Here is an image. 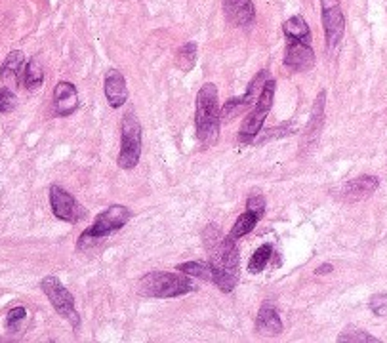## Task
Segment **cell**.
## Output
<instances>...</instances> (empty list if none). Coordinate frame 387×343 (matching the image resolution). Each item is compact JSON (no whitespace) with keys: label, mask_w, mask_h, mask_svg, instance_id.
Listing matches in <instances>:
<instances>
[{"label":"cell","mask_w":387,"mask_h":343,"mask_svg":"<svg viewBox=\"0 0 387 343\" xmlns=\"http://www.w3.org/2000/svg\"><path fill=\"white\" fill-rule=\"evenodd\" d=\"M204 244L208 248V265L212 269V282L223 294L233 292L241 279V256L235 241L222 235V229L210 223L204 231Z\"/></svg>","instance_id":"6da1fadb"},{"label":"cell","mask_w":387,"mask_h":343,"mask_svg":"<svg viewBox=\"0 0 387 343\" xmlns=\"http://www.w3.org/2000/svg\"><path fill=\"white\" fill-rule=\"evenodd\" d=\"M195 126H197V137L204 147H210L218 142L222 130V107H220L218 86L214 82H204L197 93Z\"/></svg>","instance_id":"7a4b0ae2"},{"label":"cell","mask_w":387,"mask_h":343,"mask_svg":"<svg viewBox=\"0 0 387 343\" xmlns=\"http://www.w3.org/2000/svg\"><path fill=\"white\" fill-rule=\"evenodd\" d=\"M197 292V286L185 273L151 271L144 275L137 282V294L142 298H155V300H170L185 294Z\"/></svg>","instance_id":"3957f363"},{"label":"cell","mask_w":387,"mask_h":343,"mask_svg":"<svg viewBox=\"0 0 387 343\" xmlns=\"http://www.w3.org/2000/svg\"><path fill=\"white\" fill-rule=\"evenodd\" d=\"M130 218H132V212L126 206H122V204H113V206L105 208L101 214L96 215L92 225L86 231H82V235L79 236V243H77V248L84 252L90 250L100 241L115 235L116 231H121L130 222Z\"/></svg>","instance_id":"277c9868"},{"label":"cell","mask_w":387,"mask_h":343,"mask_svg":"<svg viewBox=\"0 0 387 343\" xmlns=\"http://www.w3.org/2000/svg\"><path fill=\"white\" fill-rule=\"evenodd\" d=\"M144 130H142V122L137 121V116L134 111L122 116L121 124V153L116 157V165L121 166L122 170H134L139 165L142 158V142Z\"/></svg>","instance_id":"5b68a950"},{"label":"cell","mask_w":387,"mask_h":343,"mask_svg":"<svg viewBox=\"0 0 387 343\" xmlns=\"http://www.w3.org/2000/svg\"><path fill=\"white\" fill-rule=\"evenodd\" d=\"M275 88L277 82L273 79H269L264 86V90L259 93L258 101L254 103V107L248 111V114L244 116L241 130H238V143L241 145H250L254 143V139L261 134L264 128V122H266L267 114L273 107V98H275Z\"/></svg>","instance_id":"8992f818"},{"label":"cell","mask_w":387,"mask_h":343,"mask_svg":"<svg viewBox=\"0 0 387 343\" xmlns=\"http://www.w3.org/2000/svg\"><path fill=\"white\" fill-rule=\"evenodd\" d=\"M40 288H43V292L46 294V298L50 300L52 307L56 309V313L59 317H63L65 321L71 322V326L75 330H79L80 326V317L77 313V309H75V298H73V294L61 284V280L58 277H54V275H48V277H44L40 280Z\"/></svg>","instance_id":"52a82bcc"},{"label":"cell","mask_w":387,"mask_h":343,"mask_svg":"<svg viewBox=\"0 0 387 343\" xmlns=\"http://www.w3.org/2000/svg\"><path fill=\"white\" fill-rule=\"evenodd\" d=\"M323 8V29L326 50L334 52L342 44L345 35V17L340 0H321Z\"/></svg>","instance_id":"ba28073f"},{"label":"cell","mask_w":387,"mask_h":343,"mask_svg":"<svg viewBox=\"0 0 387 343\" xmlns=\"http://www.w3.org/2000/svg\"><path fill=\"white\" fill-rule=\"evenodd\" d=\"M50 206L52 214L56 215L59 222L79 223L80 220L86 218V208L80 206L77 199L59 185L50 187Z\"/></svg>","instance_id":"9c48e42d"},{"label":"cell","mask_w":387,"mask_h":343,"mask_svg":"<svg viewBox=\"0 0 387 343\" xmlns=\"http://www.w3.org/2000/svg\"><path fill=\"white\" fill-rule=\"evenodd\" d=\"M378 187H380V179L376 178V176H358V178L342 183L332 193L336 195L340 200L353 204V202H361V200L368 199L370 195L378 191Z\"/></svg>","instance_id":"30bf717a"},{"label":"cell","mask_w":387,"mask_h":343,"mask_svg":"<svg viewBox=\"0 0 387 343\" xmlns=\"http://www.w3.org/2000/svg\"><path fill=\"white\" fill-rule=\"evenodd\" d=\"M282 63H284L287 69L294 73H305L309 69H313V65H315V52L311 48V43L287 40Z\"/></svg>","instance_id":"8fae6325"},{"label":"cell","mask_w":387,"mask_h":343,"mask_svg":"<svg viewBox=\"0 0 387 343\" xmlns=\"http://www.w3.org/2000/svg\"><path fill=\"white\" fill-rule=\"evenodd\" d=\"M54 114L56 116H69L79 109V92L73 82L61 80L54 88Z\"/></svg>","instance_id":"7c38bea8"},{"label":"cell","mask_w":387,"mask_h":343,"mask_svg":"<svg viewBox=\"0 0 387 343\" xmlns=\"http://www.w3.org/2000/svg\"><path fill=\"white\" fill-rule=\"evenodd\" d=\"M103 92L107 98L109 105L113 109H121L128 101V86L126 79L119 69H109L103 80Z\"/></svg>","instance_id":"4fadbf2b"},{"label":"cell","mask_w":387,"mask_h":343,"mask_svg":"<svg viewBox=\"0 0 387 343\" xmlns=\"http://www.w3.org/2000/svg\"><path fill=\"white\" fill-rule=\"evenodd\" d=\"M324 101H326V90L319 92L311 111V121H309L308 128L303 132V139H301V147L303 149H313L317 139L321 136V130L324 126Z\"/></svg>","instance_id":"5bb4252c"},{"label":"cell","mask_w":387,"mask_h":343,"mask_svg":"<svg viewBox=\"0 0 387 343\" xmlns=\"http://www.w3.org/2000/svg\"><path fill=\"white\" fill-rule=\"evenodd\" d=\"M23 69H25V56L22 50L10 52L6 59L0 65V79L6 88L14 90L23 82Z\"/></svg>","instance_id":"9a60e30c"},{"label":"cell","mask_w":387,"mask_h":343,"mask_svg":"<svg viewBox=\"0 0 387 343\" xmlns=\"http://www.w3.org/2000/svg\"><path fill=\"white\" fill-rule=\"evenodd\" d=\"M223 10L237 27H250L256 22V8L252 0H223Z\"/></svg>","instance_id":"2e32d148"},{"label":"cell","mask_w":387,"mask_h":343,"mask_svg":"<svg viewBox=\"0 0 387 343\" xmlns=\"http://www.w3.org/2000/svg\"><path fill=\"white\" fill-rule=\"evenodd\" d=\"M256 330L259 334H267V336H279L282 332V321L271 301L261 303L258 317H256Z\"/></svg>","instance_id":"e0dca14e"},{"label":"cell","mask_w":387,"mask_h":343,"mask_svg":"<svg viewBox=\"0 0 387 343\" xmlns=\"http://www.w3.org/2000/svg\"><path fill=\"white\" fill-rule=\"evenodd\" d=\"M282 33L287 40H303L311 43V31H309L308 22L303 20V15H292L290 20L282 23Z\"/></svg>","instance_id":"ac0fdd59"},{"label":"cell","mask_w":387,"mask_h":343,"mask_svg":"<svg viewBox=\"0 0 387 343\" xmlns=\"http://www.w3.org/2000/svg\"><path fill=\"white\" fill-rule=\"evenodd\" d=\"M261 220V215H258L256 212H250V210H246L244 214H241L237 218V222L233 225V229L229 231V238L231 241H235L237 243L238 238H243L246 236L250 231H254V227L258 225V222Z\"/></svg>","instance_id":"d6986e66"},{"label":"cell","mask_w":387,"mask_h":343,"mask_svg":"<svg viewBox=\"0 0 387 343\" xmlns=\"http://www.w3.org/2000/svg\"><path fill=\"white\" fill-rule=\"evenodd\" d=\"M267 80H269V71H267V69H261V71L252 79V82L248 84V88H246V93L241 96V103H243L244 109L254 107V103L258 101L259 93H261V90H264V86H266Z\"/></svg>","instance_id":"ffe728a7"},{"label":"cell","mask_w":387,"mask_h":343,"mask_svg":"<svg viewBox=\"0 0 387 343\" xmlns=\"http://www.w3.org/2000/svg\"><path fill=\"white\" fill-rule=\"evenodd\" d=\"M44 82V71H43V65L40 61L33 57L29 59L27 63H25V69H23V86L27 88V90H38Z\"/></svg>","instance_id":"44dd1931"},{"label":"cell","mask_w":387,"mask_h":343,"mask_svg":"<svg viewBox=\"0 0 387 343\" xmlns=\"http://www.w3.org/2000/svg\"><path fill=\"white\" fill-rule=\"evenodd\" d=\"M176 271L185 273L191 279H201L206 280V282H212V269L204 261H185V264H179L176 267Z\"/></svg>","instance_id":"7402d4cb"},{"label":"cell","mask_w":387,"mask_h":343,"mask_svg":"<svg viewBox=\"0 0 387 343\" xmlns=\"http://www.w3.org/2000/svg\"><path fill=\"white\" fill-rule=\"evenodd\" d=\"M197 63V44L185 43L176 54V67L181 73H189Z\"/></svg>","instance_id":"603a6c76"},{"label":"cell","mask_w":387,"mask_h":343,"mask_svg":"<svg viewBox=\"0 0 387 343\" xmlns=\"http://www.w3.org/2000/svg\"><path fill=\"white\" fill-rule=\"evenodd\" d=\"M273 256V244H261L258 250L254 252L248 261V271L252 275H258L266 269V265L269 264V259Z\"/></svg>","instance_id":"cb8c5ba5"},{"label":"cell","mask_w":387,"mask_h":343,"mask_svg":"<svg viewBox=\"0 0 387 343\" xmlns=\"http://www.w3.org/2000/svg\"><path fill=\"white\" fill-rule=\"evenodd\" d=\"M27 322V309L12 307L6 314V330L10 334H20Z\"/></svg>","instance_id":"d4e9b609"},{"label":"cell","mask_w":387,"mask_h":343,"mask_svg":"<svg viewBox=\"0 0 387 343\" xmlns=\"http://www.w3.org/2000/svg\"><path fill=\"white\" fill-rule=\"evenodd\" d=\"M298 126H296L294 122H284L282 126H277V128H269L267 132H264V136L261 137H256L254 143L256 145H264V143L271 142V139H277V137H287L290 134H294Z\"/></svg>","instance_id":"484cf974"},{"label":"cell","mask_w":387,"mask_h":343,"mask_svg":"<svg viewBox=\"0 0 387 343\" xmlns=\"http://www.w3.org/2000/svg\"><path fill=\"white\" fill-rule=\"evenodd\" d=\"M337 342H344V343H378L380 340L378 337L370 336L368 332L361 328H347L344 330L340 336H337Z\"/></svg>","instance_id":"4316f807"},{"label":"cell","mask_w":387,"mask_h":343,"mask_svg":"<svg viewBox=\"0 0 387 343\" xmlns=\"http://www.w3.org/2000/svg\"><path fill=\"white\" fill-rule=\"evenodd\" d=\"M17 105V98H15L14 90L4 88L0 90V113H12Z\"/></svg>","instance_id":"83f0119b"},{"label":"cell","mask_w":387,"mask_h":343,"mask_svg":"<svg viewBox=\"0 0 387 343\" xmlns=\"http://www.w3.org/2000/svg\"><path fill=\"white\" fill-rule=\"evenodd\" d=\"M266 208H267V202L264 195H250L248 200H246V210L256 212V214L261 215V218L266 215Z\"/></svg>","instance_id":"f1b7e54d"},{"label":"cell","mask_w":387,"mask_h":343,"mask_svg":"<svg viewBox=\"0 0 387 343\" xmlns=\"http://www.w3.org/2000/svg\"><path fill=\"white\" fill-rule=\"evenodd\" d=\"M370 309L376 317H387V294H374L370 298Z\"/></svg>","instance_id":"f546056e"},{"label":"cell","mask_w":387,"mask_h":343,"mask_svg":"<svg viewBox=\"0 0 387 343\" xmlns=\"http://www.w3.org/2000/svg\"><path fill=\"white\" fill-rule=\"evenodd\" d=\"M334 271V265L332 264H323V265H319L315 269V275H328V273H332Z\"/></svg>","instance_id":"4dcf8cb0"}]
</instances>
